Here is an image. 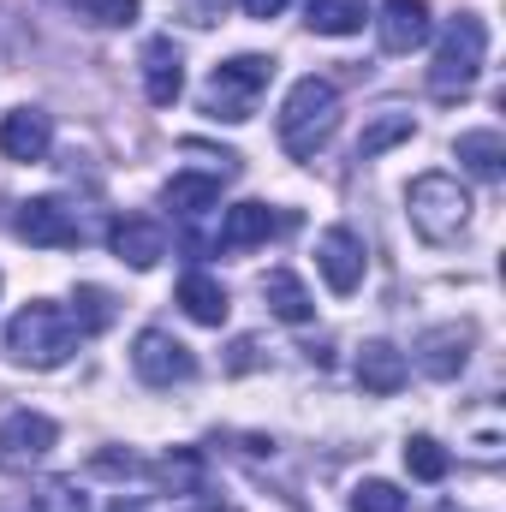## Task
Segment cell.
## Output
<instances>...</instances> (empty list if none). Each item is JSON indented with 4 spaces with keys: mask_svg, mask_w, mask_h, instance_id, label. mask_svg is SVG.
<instances>
[{
    "mask_svg": "<svg viewBox=\"0 0 506 512\" xmlns=\"http://www.w3.org/2000/svg\"><path fill=\"white\" fill-rule=\"evenodd\" d=\"M108 245H114V256L131 262V268H155V262L167 256V227H161V221H143V215H126V221H114Z\"/></svg>",
    "mask_w": 506,
    "mask_h": 512,
    "instance_id": "14",
    "label": "cell"
},
{
    "mask_svg": "<svg viewBox=\"0 0 506 512\" xmlns=\"http://www.w3.org/2000/svg\"><path fill=\"white\" fill-rule=\"evenodd\" d=\"M316 268H322L328 292L352 298V292L364 286V239H358L352 227H328V233L316 239Z\"/></svg>",
    "mask_w": 506,
    "mask_h": 512,
    "instance_id": "8",
    "label": "cell"
},
{
    "mask_svg": "<svg viewBox=\"0 0 506 512\" xmlns=\"http://www.w3.org/2000/svg\"><path fill=\"white\" fill-rule=\"evenodd\" d=\"M274 233H280V215L268 203H239L221 221V251H251V245H268Z\"/></svg>",
    "mask_w": 506,
    "mask_h": 512,
    "instance_id": "17",
    "label": "cell"
},
{
    "mask_svg": "<svg viewBox=\"0 0 506 512\" xmlns=\"http://www.w3.org/2000/svg\"><path fill=\"white\" fill-rule=\"evenodd\" d=\"M179 304H185V316H191L197 328H221V322H227V310H233L227 286H221L215 274H203V268H191V274L179 280Z\"/></svg>",
    "mask_w": 506,
    "mask_h": 512,
    "instance_id": "16",
    "label": "cell"
},
{
    "mask_svg": "<svg viewBox=\"0 0 506 512\" xmlns=\"http://www.w3.org/2000/svg\"><path fill=\"white\" fill-rule=\"evenodd\" d=\"M108 512H149V507H143V501H114Z\"/></svg>",
    "mask_w": 506,
    "mask_h": 512,
    "instance_id": "32",
    "label": "cell"
},
{
    "mask_svg": "<svg viewBox=\"0 0 506 512\" xmlns=\"http://www.w3.org/2000/svg\"><path fill=\"white\" fill-rule=\"evenodd\" d=\"M161 483H167L173 495H203V453H197V447H173V453L161 459Z\"/></svg>",
    "mask_w": 506,
    "mask_h": 512,
    "instance_id": "24",
    "label": "cell"
},
{
    "mask_svg": "<svg viewBox=\"0 0 506 512\" xmlns=\"http://www.w3.org/2000/svg\"><path fill=\"white\" fill-rule=\"evenodd\" d=\"M78 322L60 310V304H48V298H36V304H24L12 322H6V352L18 358V364H30V370H60L72 352H78Z\"/></svg>",
    "mask_w": 506,
    "mask_h": 512,
    "instance_id": "2",
    "label": "cell"
},
{
    "mask_svg": "<svg viewBox=\"0 0 506 512\" xmlns=\"http://www.w3.org/2000/svg\"><path fill=\"white\" fill-rule=\"evenodd\" d=\"M78 18L102 24V30H120V24H137V0H72Z\"/></svg>",
    "mask_w": 506,
    "mask_h": 512,
    "instance_id": "26",
    "label": "cell"
},
{
    "mask_svg": "<svg viewBox=\"0 0 506 512\" xmlns=\"http://www.w3.org/2000/svg\"><path fill=\"white\" fill-rule=\"evenodd\" d=\"M131 370H137V382H149V387H179L197 376V358L167 328H143L137 346H131Z\"/></svg>",
    "mask_w": 506,
    "mask_h": 512,
    "instance_id": "6",
    "label": "cell"
},
{
    "mask_svg": "<svg viewBox=\"0 0 506 512\" xmlns=\"http://www.w3.org/2000/svg\"><path fill=\"white\" fill-rule=\"evenodd\" d=\"M48 143H54V120L42 108H12L0 120V155L6 161H42Z\"/></svg>",
    "mask_w": 506,
    "mask_h": 512,
    "instance_id": "12",
    "label": "cell"
},
{
    "mask_svg": "<svg viewBox=\"0 0 506 512\" xmlns=\"http://www.w3.org/2000/svg\"><path fill=\"white\" fill-rule=\"evenodd\" d=\"M465 364H471V328L447 322V328H429V334H423V346H417V370H423V376L453 382Z\"/></svg>",
    "mask_w": 506,
    "mask_h": 512,
    "instance_id": "11",
    "label": "cell"
},
{
    "mask_svg": "<svg viewBox=\"0 0 506 512\" xmlns=\"http://www.w3.org/2000/svg\"><path fill=\"white\" fill-rule=\"evenodd\" d=\"M453 155H459L477 179H501L506 173V137L501 131H465V137L453 143Z\"/></svg>",
    "mask_w": 506,
    "mask_h": 512,
    "instance_id": "20",
    "label": "cell"
},
{
    "mask_svg": "<svg viewBox=\"0 0 506 512\" xmlns=\"http://www.w3.org/2000/svg\"><path fill=\"white\" fill-rule=\"evenodd\" d=\"M268 78H274V60L268 54H233L227 66H215V78H209V90H203V114H215V120H251L256 114V96L268 90Z\"/></svg>",
    "mask_w": 506,
    "mask_h": 512,
    "instance_id": "5",
    "label": "cell"
},
{
    "mask_svg": "<svg viewBox=\"0 0 506 512\" xmlns=\"http://www.w3.org/2000/svg\"><path fill=\"white\" fill-rule=\"evenodd\" d=\"M179 90H185V66H179L173 36H149L143 42V96H149V108H173Z\"/></svg>",
    "mask_w": 506,
    "mask_h": 512,
    "instance_id": "10",
    "label": "cell"
},
{
    "mask_svg": "<svg viewBox=\"0 0 506 512\" xmlns=\"http://www.w3.org/2000/svg\"><path fill=\"white\" fill-rule=\"evenodd\" d=\"M376 36L387 54H411L429 42V6L423 0H381V18H376Z\"/></svg>",
    "mask_w": 506,
    "mask_h": 512,
    "instance_id": "13",
    "label": "cell"
},
{
    "mask_svg": "<svg viewBox=\"0 0 506 512\" xmlns=\"http://www.w3.org/2000/svg\"><path fill=\"white\" fill-rule=\"evenodd\" d=\"M370 18L364 0H310V30L316 36H358Z\"/></svg>",
    "mask_w": 506,
    "mask_h": 512,
    "instance_id": "21",
    "label": "cell"
},
{
    "mask_svg": "<svg viewBox=\"0 0 506 512\" xmlns=\"http://www.w3.org/2000/svg\"><path fill=\"white\" fill-rule=\"evenodd\" d=\"M352 512H405V495H399L393 483L370 477V483H358V489H352Z\"/></svg>",
    "mask_w": 506,
    "mask_h": 512,
    "instance_id": "28",
    "label": "cell"
},
{
    "mask_svg": "<svg viewBox=\"0 0 506 512\" xmlns=\"http://www.w3.org/2000/svg\"><path fill=\"white\" fill-rule=\"evenodd\" d=\"M256 352H262L256 340H239V346H233V370H251V364H256Z\"/></svg>",
    "mask_w": 506,
    "mask_h": 512,
    "instance_id": "31",
    "label": "cell"
},
{
    "mask_svg": "<svg viewBox=\"0 0 506 512\" xmlns=\"http://www.w3.org/2000/svg\"><path fill=\"white\" fill-rule=\"evenodd\" d=\"M36 512H90V501H84V489L72 477H54V483L36 489Z\"/></svg>",
    "mask_w": 506,
    "mask_h": 512,
    "instance_id": "27",
    "label": "cell"
},
{
    "mask_svg": "<svg viewBox=\"0 0 506 512\" xmlns=\"http://www.w3.org/2000/svg\"><path fill=\"white\" fill-rule=\"evenodd\" d=\"M262 298H268V310H274L280 322H310V316H316V304H310V292H304V280H298L292 268H274V274L262 280Z\"/></svg>",
    "mask_w": 506,
    "mask_h": 512,
    "instance_id": "19",
    "label": "cell"
},
{
    "mask_svg": "<svg viewBox=\"0 0 506 512\" xmlns=\"http://www.w3.org/2000/svg\"><path fill=\"white\" fill-rule=\"evenodd\" d=\"M161 203L173 215H203V209L221 203V173H173L167 191H161Z\"/></svg>",
    "mask_w": 506,
    "mask_h": 512,
    "instance_id": "18",
    "label": "cell"
},
{
    "mask_svg": "<svg viewBox=\"0 0 506 512\" xmlns=\"http://www.w3.org/2000/svg\"><path fill=\"white\" fill-rule=\"evenodd\" d=\"M483 54H489V24L459 12L447 30H441V48H435V66H429V96L435 102H459L477 72H483Z\"/></svg>",
    "mask_w": 506,
    "mask_h": 512,
    "instance_id": "3",
    "label": "cell"
},
{
    "mask_svg": "<svg viewBox=\"0 0 506 512\" xmlns=\"http://www.w3.org/2000/svg\"><path fill=\"white\" fill-rule=\"evenodd\" d=\"M411 114H399V108H387V114H376L370 126L358 131V161H376L381 149H393V143H405L411 137Z\"/></svg>",
    "mask_w": 506,
    "mask_h": 512,
    "instance_id": "22",
    "label": "cell"
},
{
    "mask_svg": "<svg viewBox=\"0 0 506 512\" xmlns=\"http://www.w3.org/2000/svg\"><path fill=\"white\" fill-rule=\"evenodd\" d=\"M405 215L417 227V239L429 245H453L471 221V191L453 179V173H417L411 191H405Z\"/></svg>",
    "mask_w": 506,
    "mask_h": 512,
    "instance_id": "4",
    "label": "cell"
},
{
    "mask_svg": "<svg viewBox=\"0 0 506 512\" xmlns=\"http://www.w3.org/2000/svg\"><path fill=\"white\" fill-rule=\"evenodd\" d=\"M18 239H30V245H42V251H66V245L84 239V227L72 221V209H66L60 197H30V203L18 209Z\"/></svg>",
    "mask_w": 506,
    "mask_h": 512,
    "instance_id": "9",
    "label": "cell"
},
{
    "mask_svg": "<svg viewBox=\"0 0 506 512\" xmlns=\"http://www.w3.org/2000/svg\"><path fill=\"white\" fill-rule=\"evenodd\" d=\"M239 6H245L251 18H280V12H286V0H239Z\"/></svg>",
    "mask_w": 506,
    "mask_h": 512,
    "instance_id": "29",
    "label": "cell"
},
{
    "mask_svg": "<svg viewBox=\"0 0 506 512\" xmlns=\"http://www.w3.org/2000/svg\"><path fill=\"white\" fill-rule=\"evenodd\" d=\"M334 126H340V90L328 78H298L280 102V149L292 161H316Z\"/></svg>",
    "mask_w": 506,
    "mask_h": 512,
    "instance_id": "1",
    "label": "cell"
},
{
    "mask_svg": "<svg viewBox=\"0 0 506 512\" xmlns=\"http://www.w3.org/2000/svg\"><path fill=\"white\" fill-rule=\"evenodd\" d=\"M78 310H66L72 322H78V334L90 340V334H102V328H114V298L102 292V286H78V298H72Z\"/></svg>",
    "mask_w": 506,
    "mask_h": 512,
    "instance_id": "25",
    "label": "cell"
},
{
    "mask_svg": "<svg viewBox=\"0 0 506 512\" xmlns=\"http://www.w3.org/2000/svg\"><path fill=\"white\" fill-rule=\"evenodd\" d=\"M54 441H60L54 417H42V411H12V417L0 423V471L24 477L30 465H42V459L54 453Z\"/></svg>",
    "mask_w": 506,
    "mask_h": 512,
    "instance_id": "7",
    "label": "cell"
},
{
    "mask_svg": "<svg viewBox=\"0 0 506 512\" xmlns=\"http://www.w3.org/2000/svg\"><path fill=\"white\" fill-rule=\"evenodd\" d=\"M447 465H453V459H447V447H441L435 435H411V441H405V471H411L417 483H441Z\"/></svg>",
    "mask_w": 506,
    "mask_h": 512,
    "instance_id": "23",
    "label": "cell"
},
{
    "mask_svg": "<svg viewBox=\"0 0 506 512\" xmlns=\"http://www.w3.org/2000/svg\"><path fill=\"white\" fill-rule=\"evenodd\" d=\"M221 18V0H191V24H215Z\"/></svg>",
    "mask_w": 506,
    "mask_h": 512,
    "instance_id": "30",
    "label": "cell"
},
{
    "mask_svg": "<svg viewBox=\"0 0 506 512\" xmlns=\"http://www.w3.org/2000/svg\"><path fill=\"white\" fill-rule=\"evenodd\" d=\"M405 352L399 346H387V340H370L364 352H358V387L364 393H376V399H393L399 387H405Z\"/></svg>",
    "mask_w": 506,
    "mask_h": 512,
    "instance_id": "15",
    "label": "cell"
}]
</instances>
